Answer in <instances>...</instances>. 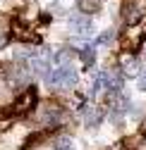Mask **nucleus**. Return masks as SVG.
<instances>
[{"instance_id": "nucleus-10", "label": "nucleus", "mask_w": 146, "mask_h": 150, "mask_svg": "<svg viewBox=\"0 0 146 150\" xmlns=\"http://www.w3.org/2000/svg\"><path fill=\"white\" fill-rule=\"evenodd\" d=\"M137 86H139V91H144V93H146V71H144V74H139Z\"/></svg>"}, {"instance_id": "nucleus-7", "label": "nucleus", "mask_w": 146, "mask_h": 150, "mask_svg": "<svg viewBox=\"0 0 146 150\" xmlns=\"http://www.w3.org/2000/svg\"><path fill=\"white\" fill-rule=\"evenodd\" d=\"M79 10L86 14V12H98L101 5H98V0H79Z\"/></svg>"}, {"instance_id": "nucleus-9", "label": "nucleus", "mask_w": 146, "mask_h": 150, "mask_svg": "<svg viewBox=\"0 0 146 150\" xmlns=\"http://www.w3.org/2000/svg\"><path fill=\"white\" fill-rule=\"evenodd\" d=\"M55 150H74V145H72V141L67 136H62V138L55 141Z\"/></svg>"}, {"instance_id": "nucleus-8", "label": "nucleus", "mask_w": 146, "mask_h": 150, "mask_svg": "<svg viewBox=\"0 0 146 150\" xmlns=\"http://www.w3.org/2000/svg\"><path fill=\"white\" fill-rule=\"evenodd\" d=\"M113 38H115V29H108V31H103L98 38H96V45H108Z\"/></svg>"}, {"instance_id": "nucleus-2", "label": "nucleus", "mask_w": 146, "mask_h": 150, "mask_svg": "<svg viewBox=\"0 0 146 150\" xmlns=\"http://www.w3.org/2000/svg\"><path fill=\"white\" fill-rule=\"evenodd\" d=\"M69 29L74 31L77 36H91V33H94V22H91L89 14L77 12V14L69 17Z\"/></svg>"}, {"instance_id": "nucleus-6", "label": "nucleus", "mask_w": 146, "mask_h": 150, "mask_svg": "<svg viewBox=\"0 0 146 150\" xmlns=\"http://www.w3.org/2000/svg\"><path fill=\"white\" fill-rule=\"evenodd\" d=\"M101 119H103V110L96 107V110H89V112H86V122H84V124H86L89 129H94V126L101 124Z\"/></svg>"}, {"instance_id": "nucleus-4", "label": "nucleus", "mask_w": 146, "mask_h": 150, "mask_svg": "<svg viewBox=\"0 0 146 150\" xmlns=\"http://www.w3.org/2000/svg\"><path fill=\"white\" fill-rule=\"evenodd\" d=\"M139 69H141V64H139L137 57H125L122 60V76H139Z\"/></svg>"}, {"instance_id": "nucleus-3", "label": "nucleus", "mask_w": 146, "mask_h": 150, "mask_svg": "<svg viewBox=\"0 0 146 150\" xmlns=\"http://www.w3.org/2000/svg\"><path fill=\"white\" fill-rule=\"evenodd\" d=\"M132 107V103H130V98H125V96H117L115 100H113V119L115 122H120L122 119V115L127 110Z\"/></svg>"}, {"instance_id": "nucleus-11", "label": "nucleus", "mask_w": 146, "mask_h": 150, "mask_svg": "<svg viewBox=\"0 0 146 150\" xmlns=\"http://www.w3.org/2000/svg\"><path fill=\"white\" fill-rule=\"evenodd\" d=\"M144 60H146V45H144Z\"/></svg>"}, {"instance_id": "nucleus-5", "label": "nucleus", "mask_w": 146, "mask_h": 150, "mask_svg": "<svg viewBox=\"0 0 146 150\" xmlns=\"http://www.w3.org/2000/svg\"><path fill=\"white\" fill-rule=\"evenodd\" d=\"M79 57H82V62H84L86 67H91V64L96 62V50H94V45H91V43L82 45V50H79Z\"/></svg>"}, {"instance_id": "nucleus-1", "label": "nucleus", "mask_w": 146, "mask_h": 150, "mask_svg": "<svg viewBox=\"0 0 146 150\" xmlns=\"http://www.w3.org/2000/svg\"><path fill=\"white\" fill-rule=\"evenodd\" d=\"M48 81H50L53 86H55V88H62V91H67V88H74V86H77L79 76H77V71L72 69L69 64H60L55 71H50Z\"/></svg>"}]
</instances>
